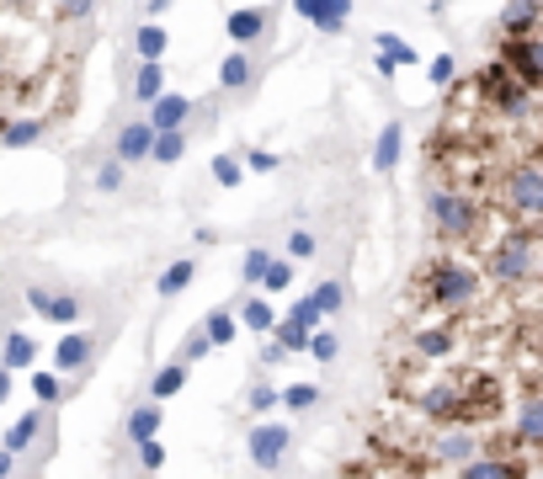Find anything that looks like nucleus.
<instances>
[{"label": "nucleus", "instance_id": "obj_20", "mask_svg": "<svg viewBox=\"0 0 543 479\" xmlns=\"http://www.w3.org/2000/svg\"><path fill=\"white\" fill-rule=\"evenodd\" d=\"M203 336H208V347L219 352V347H230L235 341V314L230 309H213L208 320H203Z\"/></svg>", "mask_w": 543, "mask_h": 479}, {"label": "nucleus", "instance_id": "obj_37", "mask_svg": "<svg viewBox=\"0 0 543 479\" xmlns=\"http://www.w3.org/2000/svg\"><path fill=\"white\" fill-rule=\"evenodd\" d=\"M139 464H144L149 474H155V469H166V447H160V442H139Z\"/></svg>", "mask_w": 543, "mask_h": 479}, {"label": "nucleus", "instance_id": "obj_34", "mask_svg": "<svg viewBox=\"0 0 543 479\" xmlns=\"http://www.w3.org/2000/svg\"><path fill=\"white\" fill-rule=\"evenodd\" d=\"M426 75H431V86H453V75H458V59H453V54H437V59L426 64Z\"/></svg>", "mask_w": 543, "mask_h": 479}, {"label": "nucleus", "instance_id": "obj_21", "mask_svg": "<svg viewBox=\"0 0 543 479\" xmlns=\"http://www.w3.org/2000/svg\"><path fill=\"white\" fill-rule=\"evenodd\" d=\"M181 155H186V128H176V133H155V144H149V160H160V166H176Z\"/></svg>", "mask_w": 543, "mask_h": 479}, {"label": "nucleus", "instance_id": "obj_8", "mask_svg": "<svg viewBox=\"0 0 543 479\" xmlns=\"http://www.w3.org/2000/svg\"><path fill=\"white\" fill-rule=\"evenodd\" d=\"M149 144H155V128L149 122H128L118 128V166H133V160H149Z\"/></svg>", "mask_w": 543, "mask_h": 479}, {"label": "nucleus", "instance_id": "obj_44", "mask_svg": "<svg viewBox=\"0 0 543 479\" xmlns=\"http://www.w3.org/2000/svg\"><path fill=\"white\" fill-rule=\"evenodd\" d=\"M166 11H171V0H149L144 5V16H166Z\"/></svg>", "mask_w": 543, "mask_h": 479}, {"label": "nucleus", "instance_id": "obj_7", "mask_svg": "<svg viewBox=\"0 0 543 479\" xmlns=\"http://www.w3.org/2000/svg\"><path fill=\"white\" fill-rule=\"evenodd\" d=\"M186 118H192V102H186V96H166V91H160V96L149 102V128H155V133H176V128H186Z\"/></svg>", "mask_w": 543, "mask_h": 479}, {"label": "nucleus", "instance_id": "obj_46", "mask_svg": "<svg viewBox=\"0 0 543 479\" xmlns=\"http://www.w3.org/2000/svg\"><path fill=\"white\" fill-rule=\"evenodd\" d=\"M5 394H11V373L0 367V405H5Z\"/></svg>", "mask_w": 543, "mask_h": 479}, {"label": "nucleus", "instance_id": "obj_22", "mask_svg": "<svg viewBox=\"0 0 543 479\" xmlns=\"http://www.w3.org/2000/svg\"><path fill=\"white\" fill-rule=\"evenodd\" d=\"M347 16H352V0H320V16H314V27L320 32H347Z\"/></svg>", "mask_w": 543, "mask_h": 479}, {"label": "nucleus", "instance_id": "obj_12", "mask_svg": "<svg viewBox=\"0 0 543 479\" xmlns=\"http://www.w3.org/2000/svg\"><path fill=\"white\" fill-rule=\"evenodd\" d=\"M501 32L506 38H533L538 32V0H511L501 11Z\"/></svg>", "mask_w": 543, "mask_h": 479}, {"label": "nucleus", "instance_id": "obj_24", "mask_svg": "<svg viewBox=\"0 0 543 479\" xmlns=\"http://www.w3.org/2000/svg\"><path fill=\"white\" fill-rule=\"evenodd\" d=\"M181 389H186V367H181V362H171V367H160V373H155L149 400H171V394H181Z\"/></svg>", "mask_w": 543, "mask_h": 479}, {"label": "nucleus", "instance_id": "obj_36", "mask_svg": "<svg viewBox=\"0 0 543 479\" xmlns=\"http://www.w3.org/2000/svg\"><path fill=\"white\" fill-rule=\"evenodd\" d=\"M245 405H250V411H256V416H267V411H272V405H277V389H267V384H256V389H250V400H245Z\"/></svg>", "mask_w": 543, "mask_h": 479}, {"label": "nucleus", "instance_id": "obj_42", "mask_svg": "<svg viewBox=\"0 0 543 479\" xmlns=\"http://www.w3.org/2000/svg\"><path fill=\"white\" fill-rule=\"evenodd\" d=\"M294 11H299V16H309V22H314V16H320V0H294Z\"/></svg>", "mask_w": 543, "mask_h": 479}, {"label": "nucleus", "instance_id": "obj_17", "mask_svg": "<svg viewBox=\"0 0 543 479\" xmlns=\"http://www.w3.org/2000/svg\"><path fill=\"white\" fill-rule=\"evenodd\" d=\"M192 277H197V261H192V256H181V261H171V267L160 272L155 294H160V299H176V294H186V288H192Z\"/></svg>", "mask_w": 543, "mask_h": 479}, {"label": "nucleus", "instance_id": "obj_5", "mask_svg": "<svg viewBox=\"0 0 543 479\" xmlns=\"http://www.w3.org/2000/svg\"><path fill=\"white\" fill-rule=\"evenodd\" d=\"M288 447H294V431H288V426H256V431L245 437L250 464H256V469H267V474L288 458Z\"/></svg>", "mask_w": 543, "mask_h": 479}, {"label": "nucleus", "instance_id": "obj_43", "mask_svg": "<svg viewBox=\"0 0 543 479\" xmlns=\"http://www.w3.org/2000/svg\"><path fill=\"white\" fill-rule=\"evenodd\" d=\"M283 357H288V352H283L277 341H267V347H261V362H283Z\"/></svg>", "mask_w": 543, "mask_h": 479}, {"label": "nucleus", "instance_id": "obj_14", "mask_svg": "<svg viewBox=\"0 0 543 479\" xmlns=\"http://www.w3.org/2000/svg\"><path fill=\"white\" fill-rule=\"evenodd\" d=\"M219 86H224V91H250V86H256V59H250L245 49H235L230 59L219 64Z\"/></svg>", "mask_w": 543, "mask_h": 479}, {"label": "nucleus", "instance_id": "obj_39", "mask_svg": "<svg viewBox=\"0 0 543 479\" xmlns=\"http://www.w3.org/2000/svg\"><path fill=\"white\" fill-rule=\"evenodd\" d=\"M96 11V0H59V16H69V22H86Z\"/></svg>", "mask_w": 543, "mask_h": 479}, {"label": "nucleus", "instance_id": "obj_1", "mask_svg": "<svg viewBox=\"0 0 543 479\" xmlns=\"http://www.w3.org/2000/svg\"><path fill=\"white\" fill-rule=\"evenodd\" d=\"M411 299H416L421 314H469L484 299V277L480 267H469L458 250H437L411 277Z\"/></svg>", "mask_w": 543, "mask_h": 479}, {"label": "nucleus", "instance_id": "obj_26", "mask_svg": "<svg viewBox=\"0 0 543 479\" xmlns=\"http://www.w3.org/2000/svg\"><path fill=\"white\" fill-rule=\"evenodd\" d=\"M245 325H250V330H261V336H272V325H277V309H272V303L267 299H245Z\"/></svg>", "mask_w": 543, "mask_h": 479}, {"label": "nucleus", "instance_id": "obj_41", "mask_svg": "<svg viewBox=\"0 0 543 479\" xmlns=\"http://www.w3.org/2000/svg\"><path fill=\"white\" fill-rule=\"evenodd\" d=\"M250 160V171H277V155H267V149H256V155H245Z\"/></svg>", "mask_w": 543, "mask_h": 479}, {"label": "nucleus", "instance_id": "obj_19", "mask_svg": "<svg viewBox=\"0 0 543 479\" xmlns=\"http://www.w3.org/2000/svg\"><path fill=\"white\" fill-rule=\"evenodd\" d=\"M38 139H43V122L38 118H22V122H5V128H0V144H5V149H27V144H38Z\"/></svg>", "mask_w": 543, "mask_h": 479}, {"label": "nucleus", "instance_id": "obj_3", "mask_svg": "<svg viewBox=\"0 0 543 479\" xmlns=\"http://www.w3.org/2000/svg\"><path fill=\"white\" fill-rule=\"evenodd\" d=\"M495 64L522 86V91H538L543 80V59H538V38H501V54Z\"/></svg>", "mask_w": 543, "mask_h": 479}, {"label": "nucleus", "instance_id": "obj_40", "mask_svg": "<svg viewBox=\"0 0 543 479\" xmlns=\"http://www.w3.org/2000/svg\"><path fill=\"white\" fill-rule=\"evenodd\" d=\"M288 256H314V235H309V230H294V235H288Z\"/></svg>", "mask_w": 543, "mask_h": 479}, {"label": "nucleus", "instance_id": "obj_32", "mask_svg": "<svg viewBox=\"0 0 543 479\" xmlns=\"http://www.w3.org/2000/svg\"><path fill=\"white\" fill-rule=\"evenodd\" d=\"M213 181H219V186H240L245 181L240 160H235V155H219V160H213Z\"/></svg>", "mask_w": 543, "mask_h": 479}, {"label": "nucleus", "instance_id": "obj_38", "mask_svg": "<svg viewBox=\"0 0 543 479\" xmlns=\"http://www.w3.org/2000/svg\"><path fill=\"white\" fill-rule=\"evenodd\" d=\"M288 320H294L299 330H314V325H320V314H314V303H309V299L294 303V314H288Z\"/></svg>", "mask_w": 543, "mask_h": 479}, {"label": "nucleus", "instance_id": "obj_27", "mask_svg": "<svg viewBox=\"0 0 543 479\" xmlns=\"http://www.w3.org/2000/svg\"><path fill=\"white\" fill-rule=\"evenodd\" d=\"M373 43H378V54H384L389 64H416V49H411L405 38H394V32H378Z\"/></svg>", "mask_w": 543, "mask_h": 479}, {"label": "nucleus", "instance_id": "obj_6", "mask_svg": "<svg viewBox=\"0 0 543 479\" xmlns=\"http://www.w3.org/2000/svg\"><path fill=\"white\" fill-rule=\"evenodd\" d=\"M224 27H230V38L240 43L245 54H250L256 43H267V38H272V11H267V5H240V11H230V22H224Z\"/></svg>", "mask_w": 543, "mask_h": 479}, {"label": "nucleus", "instance_id": "obj_9", "mask_svg": "<svg viewBox=\"0 0 543 479\" xmlns=\"http://www.w3.org/2000/svg\"><path fill=\"white\" fill-rule=\"evenodd\" d=\"M96 352V336H86V330H75V336H64L59 347H54V367L59 373H80L86 362Z\"/></svg>", "mask_w": 543, "mask_h": 479}, {"label": "nucleus", "instance_id": "obj_30", "mask_svg": "<svg viewBox=\"0 0 543 479\" xmlns=\"http://www.w3.org/2000/svg\"><path fill=\"white\" fill-rule=\"evenodd\" d=\"M288 283H294V261H277V256H272L267 272H261V288H267V294H283Z\"/></svg>", "mask_w": 543, "mask_h": 479}, {"label": "nucleus", "instance_id": "obj_25", "mask_svg": "<svg viewBox=\"0 0 543 479\" xmlns=\"http://www.w3.org/2000/svg\"><path fill=\"white\" fill-rule=\"evenodd\" d=\"M277 405H288L294 416H303V411H314V405H320V389H314V384H288V389L277 394Z\"/></svg>", "mask_w": 543, "mask_h": 479}, {"label": "nucleus", "instance_id": "obj_18", "mask_svg": "<svg viewBox=\"0 0 543 479\" xmlns=\"http://www.w3.org/2000/svg\"><path fill=\"white\" fill-rule=\"evenodd\" d=\"M166 43H171V38H166L160 22H144V27L133 32V54H139V59H166Z\"/></svg>", "mask_w": 543, "mask_h": 479}, {"label": "nucleus", "instance_id": "obj_11", "mask_svg": "<svg viewBox=\"0 0 543 479\" xmlns=\"http://www.w3.org/2000/svg\"><path fill=\"white\" fill-rule=\"evenodd\" d=\"M43 426H49V416H43V411H27V416H16V426L5 431V442H0V447L16 458V453H27V447L43 437Z\"/></svg>", "mask_w": 543, "mask_h": 479}, {"label": "nucleus", "instance_id": "obj_13", "mask_svg": "<svg viewBox=\"0 0 543 479\" xmlns=\"http://www.w3.org/2000/svg\"><path fill=\"white\" fill-rule=\"evenodd\" d=\"M32 357H38V341H32L27 330H5V341H0V367L16 373V367H32Z\"/></svg>", "mask_w": 543, "mask_h": 479}, {"label": "nucleus", "instance_id": "obj_23", "mask_svg": "<svg viewBox=\"0 0 543 479\" xmlns=\"http://www.w3.org/2000/svg\"><path fill=\"white\" fill-rule=\"evenodd\" d=\"M309 303H314V314H341V303H347V283L325 277V283L309 294Z\"/></svg>", "mask_w": 543, "mask_h": 479}, {"label": "nucleus", "instance_id": "obj_35", "mask_svg": "<svg viewBox=\"0 0 543 479\" xmlns=\"http://www.w3.org/2000/svg\"><path fill=\"white\" fill-rule=\"evenodd\" d=\"M122 186V166L118 160H102V171H96V192H118Z\"/></svg>", "mask_w": 543, "mask_h": 479}, {"label": "nucleus", "instance_id": "obj_28", "mask_svg": "<svg viewBox=\"0 0 543 479\" xmlns=\"http://www.w3.org/2000/svg\"><path fill=\"white\" fill-rule=\"evenodd\" d=\"M208 352H213V347H208L203 325H192V330H186V341H181V352H176V362H181V367H192V362H203Z\"/></svg>", "mask_w": 543, "mask_h": 479}, {"label": "nucleus", "instance_id": "obj_15", "mask_svg": "<svg viewBox=\"0 0 543 479\" xmlns=\"http://www.w3.org/2000/svg\"><path fill=\"white\" fill-rule=\"evenodd\" d=\"M160 91H166V64H160V59H139V69H133V102L149 107Z\"/></svg>", "mask_w": 543, "mask_h": 479}, {"label": "nucleus", "instance_id": "obj_31", "mask_svg": "<svg viewBox=\"0 0 543 479\" xmlns=\"http://www.w3.org/2000/svg\"><path fill=\"white\" fill-rule=\"evenodd\" d=\"M59 373H32V394L43 400V405H59Z\"/></svg>", "mask_w": 543, "mask_h": 479}, {"label": "nucleus", "instance_id": "obj_16", "mask_svg": "<svg viewBox=\"0 0 543 479\" xmlns=\"http://www.w3.org/2000/svg\"><path fill=\"white\" fill-rule=\"evenodd\" d=\"M160 420H166V411H160V400L139 405V411L128 416V442H133V447H139V442H155V437H160Z\"/></svg>", "mask_w": 543, "mask_h": 479}, {"label": "nucleus", "instance_id": "obj_10", "mask_svg": "<svg viewBox=\"0 0 543 479\" xmlns=\"http://www.w3.org/2000/svg\"><path fill=\"white\" fill-rule=\"evenodd\" d=\"M400 149H405V128H400V122H384V133H378V144H373V171L389 176V171L400 166Z\"/></svg>", "mask_w": 543, "mask_h": 479}, {"label": "nucleus", "instance_id": "obj_29", "mask_svg": "<svg viewBox=\"0 0 543 479\" xmlns=\"http://www.w3.org/2000/svg\"><path fill=\"white\" fill-rule=\"evenodd\" d=\"M303 352H314V362H336V352H341V341H336V330H309Z\"/></svg>", "mask_w": 543, "mask_h": 479}, {"label": "nucleus", "instance_id": "obj_33", "mask_svg": "<svg viewBox=\"0 0 543 479\" xmlns=\"http://www.w3.org/2000/svg\"><path fill=\"white\" fill-rule=\"evenodd\" d=\"M267 261H272V256H267L261 245H256V250H245V261H240V283H261V272H267Z\"/></svg>", "mask_w": 543, "mask_h": 479}, {"label": "nucleus", "instance_id": "obj_47", "mask_svg": "<svg viewBox=\"0 0 543 479\" xmlns=\"http://www.w3.org/2000/svg\"><path fill=\"white\" fill-rule=\"evenodd\" d=\"M0 128H5V118H0Z\"/></svg>", "mask_w": 543, "mask_h": 479}, {"label": "nucleus", "instance_id": "obj_45", "mask_svg": "<svg viewBox=\"0 0 543 479\" xmlns=\"http://www.w3.org/2000/svg\"><path fill=\"white\" fill-rule=\"evenodd\" d=\"M11 469H16V458H11V453L0 447V479H11Z\"/></svg>", "mask_w": 543, "mask_h": 479}, {"label": "nucleus", "instance_id": "obj_4", "mask_svg": "<svg viewBox=\"0 0 543 479\" xmlns=\"http://www.w3.org/2000/svg\"><path fill=\"white\" fill-rule=\"evenodd\" d=\"M27 309L43 314V320H54V325H80V314H86L80 294H59L49 283H27Z\"/></svg>", "mask_w": 543, "mask_h": 479}, {"label": "nucleus", "instance_id": "obj_2", "mask_svg": "<svg viewBox=\"0 0 543 479\" xmlns=\"http://www.w3.org/2000/svg\"><path fill=\"white\" fill-rule=\"evenodd\" d=\"M426 213H431L437 240H448V245H475L490 230V208L475 203L469 192H458V186H431L426 192Z\"/></svg>", "mask_w": 543, "mask_h": 479}]
</instances>
